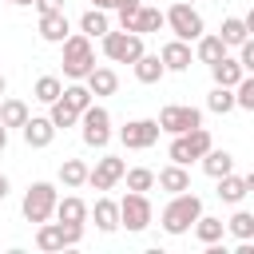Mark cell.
Masks as SVG:
<instances>
[{
    "mask_svg": "<svg viewBox=\"0 0 254 254\" xmlns=\"http://www.w3.org/2000/svg\"><path fill=\"white\" fill-rule=\"evenodd\" d=\"M198 214H202V198H198L194 190H179V194H171V202L163 206L159 226H163L171 238H179V234H190V226H194Z\"/></svg>",
    "mask_w": 254,
    "mask_h": 254,
    "instance_id": "cell-1",
    "label": "cell"
},
{
    "mask_svg": "<svg viewBox=\"0 0 254 254\" xmlns=\"http://www.w3.org/2000/svg\"><path fill=\"white\" fill-rule=\"evenodd\" d=\"M60 48H64V75H67V79H83V75L95 67V48H91V36L71 32Z\"/></svg>",
    "mask_w": 254,
    "mask_h": 254,
    "instance_id": "cell-2",
    "label": "cell"
},
{
    "mask_svg": "<svg viewBox=\"0 0 254 254\" xmlns=\"http://www.w3.org/2000/svg\"><path fill=\"white\" fill-rule=\"evenodd\" d=\"M210 147H214L210 131H206V127H190V131H183V135H171L167 159H171V163H183V167H190V163H194V159H202Z\"/></svg>",
    "mask_w": 254,
    "mask_h": 254,
    "instance_id": "cell-3",
    "label": "cell"
},
{
    "mask_svg": "<svg viewBox=\"0 0 254 254\" xmlns=\"http://www.w3.org/2000/svg\"><path fill=\"white\" fill-rule=\"evenodd\" d=\"M56 202H60V190L52 187V183H32L28 190H24V202H20V210H24V218L28 222H48V218H56Z\"/></svg>",
    "mask_w": 254,
    "mask_h": 254,
    "instance_id": "cell-4",
    "label": "cell"
},
{
    "mask_svg": "<svg viewBox=\"0 0 254 254\" xmlns=\"http://www.w3.org/2000/svg\"><path fill=\"white\" fill-rule=\"evenodd\" d=\"M163 16H167V28L175 32V40H187V44H190V40H198V36L206 32V24H202V16H198V8H194V4L175 0Z\"/></svg>",
    "mask_w": 254,
    "mask_h": 254,
    "instance_id": "cell-5",
    "label": "cell"
},
{
    "mask_svg": "<svg viewBox=\"0 0 254 254\" xmlns=\"http://www.w3.org/2000/svg\"><path fill=\"white\" fill-rule=\"evenodd\" d=\"M99 48H103V56L111 60V64H135L139 56H143V36L139 32H107V36H99Z\"/></svg>",
    "mask_w": 254,
    "mask_h": 254,
    "instance_id": "cell-6",
    "label": "cell"
},
{
    "mask_svg": "<svg viewBox=\"0 0 254 254\" xmlns=\"http://www.w3.org/2000/svg\"><path fill=\"white\" fill-rule=\"evenodd\" d=\"M79 135H83L87 147L103 151V147L111 143V115H107V107H99V103L83 107V111H79Z\"/></svg>",
    "mask_w": 254,
    "mask_h": 254,
    "instance_id": "cell-7",
    "label": "cell"
},
{
    "mask_svg": "<svg viewBox=\"0 0 254 254\" xmlns=\"http://www.w3.org/2000/svg\"><path fill=\"white\" fill-rule=\"evenodd\" d=\"M151 218H155V206H151V198H147L143 190H127V194L119 198V226H127L131 234L147 230Z\"/></svg>",
    "mask_w": 254,
    "mask_h": 254,
    "instance_id": "cell-8",
    "label": "cell"
},
{
    "mask_svg": "<svg viewBox=\"0 0 254 254\" xmlns=\"http://www.w3.org/2000/svg\"><path fill=\"white\" fill-rule=\"evenodd\" d=\"M159 135H163L159 119H131V123L119 127V143H123L127 151H147V147L159 143Z\"/></svg>",
    "mask_w": 254,
    "mask_h": 254,
    "instance_id": "cell-9",
    "label": "cell"
},
{
    "mask_svg": "<svg viewBox=\"0 0 254 254\" xmlns=\"http://www.w3.org/2000/svg\"><path fill=\"white\" fill-rule=\"evenodd\" d=\"M159 127H163L167 135H183V131H190V127H202V111L190 107V103H167V107L159 111Z\"/></svg>",
    "mask_w": 254,
    "mask_h": 254,
    "instance_id": "cell-10",
    "label": "cell"
},
{
    "mask_svg": "<svg viewBox=\"0 0 254 254\" xmlns=\"http://www.w3.org/2000/svg\"><path fill=\"white\" fill-rule=\"evenodd\" d=\"M123 171H127V163H123L119 155H103V159H95V167L87 171V187L111 190L115 183H123Z\"/></svg>",
    "mask_w": 254,
    "mask_h": 254,
    "instance_id": "cell-11",
    "label": "cell"
},
{
    "mask_svg": "<svg viewBox=\"0 0 254 254\" xmlns=\"http://www.w3.org/2000/svg\"><path fill=\"white\" fill-rule=\"evenodd\" d=\"M20 135H24V143L28 147H52V139H56V123L48 119V115H28V123L20 127Z\"/></svg>",
    "mask_w": 254,
    "mask_h": 254,
    "instance_id": "cell-12",
    "label": "cell"
},
{
    "mask_svg": "<svg viewBox=\"0 0 254 254\" xmlns=\"http://www.w3.org/2000/svg\"><path fill=\"white\" fill-rule=\"evenodd\" d=\"M71 36L67 12H40V40L44 44H64Z\"/></svg>",
    "mask_w": 254,
    "mask_h": 254,
    "instance_id": "cell-13",
    "label": "cell"
},
{
    "mask_svg": "<svg viewBox=\"0 0 254 254\" xmlns=\"http://www.w3.org/2000/svg\"><path fill=\"white\" fill-rule=\"evenodd\" d=\"M159 60H163V67H167V71H187V67L194 64V52H190V44H187V40H167V44H163V52H159Z\"/></svg>",
    "mask_w": 254,
    "mask_h": 254,
    "instance_id": "cell-14",
    "label": "cell"
},
{
    "mask_svg": "<svg viewBox=\"0 0 254 254\" xmlns=\"http://www.w3.org/2000/svg\"><path fill=\"white\" fill-rule=\"evenodd\" d=\"M87 218H95V230L115 234V230H119V202H115V198H107V194H99Z\"/></svg>",
    "mask_w": 254,
    "mask_h": 254,
    "instance_id": "cell-15",
    "label": "cell"
},
{
    "mask_svg": "<svg viewBox=\"0 0 254 254\" xmlns=\"http://www.w3.org/2000/svg\"><path fill=\"white\" fill-rule=\"evenodd\" d=\"M155 183H159V190L179 194V190H190V171H187L183 163H167V167L155 175Z\"/></svg>",
    "mask_w": 254,
    "mask_h": 254,
    "instance_id": "cell-16",
    "label": "cell"
},
{
    "mask_svg": "<svg viewBox=\"0 0 254 254\" xmlns=\"http://www.w3.org/2000/svg\"><path fill=\"white\" fill-rule=\"evenodd\" d=\"M83 83L91 87V95H95V99H103V95H115V91H119V75H115V67H91V71L83 75Z\"/></svg>",
    "mask_w": 254,
    "mask_h": 254,
    "instance_id": "cell-17",
    "label": "cell"
},
{
    "mask_svg": "<svg viewBox=\"0 0 254 254\" xmlns=\"http://www.w3.org/2000/svg\"><path fill=\"white\" fill-rule=\"evenodd\" d=\"M222 56H226V44H222V36H218V32H202V36L194 40V60H198V64H206V67H210V64H214V60H222Z\"/></svg>",
    "mask_w": 254,
    "mask_h": 254,
    "instance_id": "cell-18",
    "label": "cell"
},
{
    "mask_svg": "<svg viewBox=\"0 0 254 254\" xmlns=\"http://www.w3.org/2000/svg\"><path fill=\"white\" fill-rule=\"evenodd\" d=\"M210 75H214V83L234 87V83L246 75V67L238 64V56H222V60H214V64H210Z\"/></svg>",
    "mask_w": 254,
    "mask_h": 254,
    "instance_id": "cell-19",
    "label": "cell"
},
{
    "mask_svg": "<svg viewBox=\"0 0 254 254\" xmlns=\"http://www.w3.org/2000/svg\"><path fill=\"white\" fill-rule=\"evenodd\" d=\"M190 230H194V238H198L202 246H210V242H222V234H226V222L202 210V214L194 218V226H190Z\"/></svg>",
    "mask_w": 254,
    "mask_h": 254,
    "instance_id": "cell-20",
    "label": "cell"
},
{
    "mask_svg": "<svg viewBox=\"0 0 254 254\" xmlns=\"http://www.w3.org/2000/svg\"><path fill=\"white\" fill-rule=\"evenodd\" d=\"M67 242H64V226L60 222H40L36 226V250H44V254H56V250H64Z\"/></svg>",
    "mask_w": 254,
    "mask_h": 254,
    "instance_id": "cell-21",
    "label": "cell"
},
{
    "mask_svg": "<svg viewBox=\"0 0 254 254\" xmlns=\"http://www.w3.org/2000/svg\"><path fill=\"white\" fill-rule=\"evenodd\" d=\"M198 163H202V171H206L210 179H222V175H230V171H234V155H230V151H222V147H210Z\"/></svg>",
    "mask_w": 254,
    "mask_h": 254,
    "instance_id": "cell-22",
    "label": "cell"
},
{
    "mask_svg": "<svg viewBox=\"0 0 254 254\" xmlns=\"http://www.w3.org/2000/svg\"><path fill=\"white\" fill-rule=\"evenodd\" d=\"M87 214H91V206H87L79 194H64V198L56 202V218H60V222H87Z\"/></svg>",
    "mask_w": 254,
    "mask_h": 254,
    "instance_id": "cell-23",
    "label": "cell"
},
{
    "mask_svg": "<svg viewBox=\"0 0 254 254\" xmlns=\"http://www.w3.org/2000/svg\"><path fill=\"white\" fill-rule=\"evenodd\" d=\"M131 71H135V79H139V83H159V79L167 75L163 60H159V56H147V52H143V56L131 64Z\"/></svg>",
    "mask_w": 254,
    "mask_h": 254,
    "instance_id": "cell-24",
    "label": "cell"
},
{
    "mask_svg": "<svg viewBox=\"0 0 254 254\" xmlns=\"http://www.w3.org/2000/svg\"><path fill=\"white\" fill-rule=\"evenodd\" d=\"M87 163L83 159H64L60 163V183L67 187V190H79V187H87Z\"/></svg>",
    "mask_w": 254,
    "mask_h": 254,
    "instance_id": "cell-25",
    "label": "cell"
},
{
    "mask_svg": "<svg viewBox=\"0 0 254 254\" xmlns=\"http://www.w3.org/2000/svg\"><path fill=\"white\" fill-rule=\"evenodd\" d=\"M79 32H83V36H91V40L107 36V32H111V20H107V12H103V8H87V12L79 16Z\"/></svg>",
    "mask_w": 254,
    "mask_h": 254,
    "instance_id": "cell-26",
    "label": "cell"
},
{
    "mask_svg": "<svg viewBox=\"0 0 254 254\" xmlns=\"http://www.w3.org/2000/svg\"><path fill=\"white\" fill-rule=\"evenodd\" d=\"M60 95H64V79H60V75H40L36 87H32V99H36V103H48V107H52Z\"/></svg>",
    "mask_w": 254,
    "mask_h": 254,
    "instance_id": "cell-27",
    "label": "cell"
},
{
    "mask_svg": "<svg viewBox=\"0 0 254 254\" xmlns=\"http://www.w3.org/2000/svg\"><path fill=\"white\" fill-rule=\"evenodd\" d=\"M214 194H218L222 202H230V206H238V202L246 198V179H238V175L230 171V175H222V179H218V190H214Z\"/></svg>",
    "mask_w": 254,
    "mask_h": 254,
    "instance_id": "cell-28",
    "label": "cell"
},
{
    "mask_svg": "<svg viewBox=\"0 0 254 254\" xmlns=\"http://www.w3.org/2000/svg\"><path fill=\"white\" fill-rule=\"evenodd\" d=\"M67 107H75V111H83V107H91L95 103V95H91V87L83 83V79H71L67 87H64V95H60Z\"/></svg>",
    "mask_w": 254,
    "mask_h": 254,
    "instance_id": "cell-29",
    "label": "cell"
},
{
    "mask_svg": "<svg viewBox=\"0 0 254 254\" xmlns=\"http://www.w3.org/2000/svg\"><path fill=\"white\" fill-rule=\"evenodd\" d=\"M28 115H32V111H28L24 99H0V123H4V127H24Z\"/></svg>",
    "mask_w": 254,
    "mask_h": 254,
    "instance_id": "cell-30",
    "label": "cell"
},
{
    "mask_svg": "<svg viewBox=\"0 0 254 254\" xmlns=\"http://www.w3.org/2000/svg\"><path fill=\"white\" fill-rule=\"evenodd\" d=\"M226 230L238 238V242H250L254 238V210H234L226 218Z\"/></svg>",
    "mask_w": 254,
    "mask_h": 254,
    "instance_id": "cell-31",
    "label": "cell"
},
{
    "mask_svg": "<svg viewBox=\"0 0 254 254\" xmlns=\"http://www.w3.org/2000/svg\"><path fill=\"white\" fill-rule=\"evenodd\" d=\"M206 107L214 111V115H226V111H234L238 103H234V87H222V83H214L210 87V95H206Z\"/></svg>",
    "mask_w": 254,
    "mask_h": 254,
    "instance_id": "cell-32",
    "label": "cell"
},
{
    "mask_svg": "<svg viewBox=\"0 0 254 254\" xmlns=\"http://www.w3.org/2000/svg\"><path fill=\"white\" fill-rule=\"evenodd\" d=\"M159 28H167V16L159 12V8H139V20H135V32L139 36H151V32H159Z\"/></svg>",
    "mask_w": 254,
    "mask_h": 254,
    "instance_id": "cell-33",
    "label": "cell"
},
{
    "mask_svg": "<svg viewBox=\"0 0 254 254\" xmlns=\"http://www.w3.org/2000/svg\"><path fill=\"white\" fill-rule=\"evenodd\" d=\"M218 36H222V44H226V48H238L250 32H246L242 16H226V20H222V28H218Z\"/></svg>",
    "mask_w": 254,
    "mask_h": 254,
    "instance_id": "cell-34",
    "label": "cell"
},
{
    "mask_svg": "<svg viewBox=\"0 0 254 254\" xmlns=\"http://www.w3.org/2000/svg\"><path fill=\"white\" fill-rule=\"evenodd\" d=\"M123 183H127V190H143V194H147V190L155 187V171H151V167H127V171H123Z\"/></svg>",
    "mask_w": 254,
    "mask_h": 254,
    "instance_id": "cell-35",
    "label": "cell"
},
{
    "mask_svg": "<svg viewBox=\"0 0 254 254\" xmlns=\"http://www.w3.org/2000/svg\"><path fill=\"white\" fill-rule=\"evenodd\" d=\"M48 119L56 123V131H67V127H75V123H79V111H75V107H67L64 99H56V103H52V111H48Z\"/></svg>",
    "mask_w": 254,
    "mask_h": 254,
    "instance_id": "cell-36",
    "label": "cell"
},
{
    "mask_svg": "<svg viewBox=\"0 0 254 254\" xmlns=\"http://www.w3.org/2000/svg\"><path fill=\"white\" fill-rule=\"evenodd\" d=\"M139 8H143V0H115V16H119V28L123 32H135Z\"/></svg>",
    "mask_w": 254,
    "mask_h": 254,
    "instance_id": "cell-37",
    "label": "cell"
},
{
    "mask_svg": "<svg viewBox=\"0 0 254 254\" xmlns=\"http://www.w3.org/2000/svg\"><path fill=\"white\" fill-rule=\"evenodd\" d=\"M234 103H238L242 111H254V75H242V79L234 83Z\"/></svg>",
    "mask_w": 254,
    "mask_h": 254,
    "instance_id": "cell-38",
    "label": "cell"
},
{
    "mask_svg": "<svg viewBox=\"0 0 254 254\" xmlns=\"http://www.w3.org/2000/svg\"><path fill=\"white\" fill-rule=\"evenodd\" d=\"M238 64L246 67V75H254V36H246L238 44Z\"/></svg>",
    "mask_w": 254,
    "mask_h": 254,
    "instance_id": "cell-39",
    "label": "cell"
},
{
    "mask_svg": "<svg viewBox=\"0 0 254 254\" xmlns=\"http://www.w3.org/2000/svg\"><path fill=\"white\" fill-rule=\"evenodd\" d=\"M56 222H60V218H56ZM60 226H64V242H67V246H75V242L83 238V222H60Z\"/></svg>",
    "mask_w": 254,
    "mask_h": 254,
    "instance_id": "cell-40",
    "label": "cell"
},
{
    "mask_svg": "<svg viewBox=\"0 0 254 254\" xmlns=\"http://www.w3.org/2000/svg\"><path fill=\"white\" fill-rule=\"evenodd\" d=\"M36 12H64V0H36Z\"/></svg>",
    "mask_w": 254,
    "mask_h": 254,
    "instance_id": "cell-41",
    "label": "cell"
},
{
    "mask_svg": "<svg viewBox=\"0 0 254 254\" xmlns=\"http://www.w3.org/2000/svg\"><path fill=\"white\" fill-rule=\"evenodd\" d=\"M8 190H12V183H8V175H0V202L8 198Z\"/></svg>",
    "mask_w": 254,
    "mask_h": 254,
    "instance_id": "cell-42",
    "label": "cell"
},
{
    "mask_svg": "<svg viewBox=\"0 0 254 254\" xmlns=\"http://www.w3.org/2000/svg\"><path fill=\"white\" fill-rule=\"evenodd\" d=\"M242 24H246V32H250V36H254V8H250V12H246V16H242Z\"/></svg>",
    "mask_w": 254,
    "mask_h": 254,
    "instance_id": "cell-43",
    "label": "cell"
},
{
    "mask_svg": "<svg viewBox=\"0 0 254 254\" xmlns=\"http://www.w3.org/2000/svg\"><path fill=\"white\" fill-rule=\"evenodd\" d=\"M91 8H103L107 12V8H115V0H91Z\"/></svg>",
    "mask_w": 254,
    "mask_h": 254,
    "instance_id": "cell-44",
    "label": "cell"
},
{
    "mask_svg": "<svg viewBox=\"0 0 254 254\" xmlns=\"http://www.w3.org/2000/svg\"><path fill=\"white\" fill-rule=\"evenodd\" d=\"M4 147H8V127L0 123V151H4Z\"/></svg>",
    "mask_w": 254,
    "mask_h": 254,
    "instance_id": "cell-45",
    "label": "cell"
},
{
    "mask_svg": "<svg viewBox=\"0 0 254 254\" xmlns=\"http://www.w3.org/2000/svg\"><path fill=\"white\" fill-rule=\"evenodd\" d=\"M246 194H254V171L246 175Z\"/></svg>",
    "mask_w": 254,
    "mask_h": 254,
    "instance_id": "cell-46",
    "label": "cell"
},
{
    "mask_svg": "<svg viewBox=\"0 0 254 254\" xmlns=\"http://www.w3.org/2000/svg\"><path fill=\"white\" fill-rule=\"evenodd\" d=\"M8 4H16V8H28V4H36V0H8Z\"/></svg>",
    "mask_w": 254,
    "mask_h": 254,
    "instance_id": "cell-47",
    "label": "cell"
},
{
    "mask_svg": "<svg viewBox=\"0 0 254 254\" xmlns=\"http://www.w3.org/2000/svg\"><path fill=\"white\" fill-rule=\"evenodd\" d=\"M4 91H8V79H4V75H0V95H4Z\"/></svg>",
    "mask_w": 254,
    "mask_h": 254,
    "instance_id": "cell-48",
    "label": "cell"
},
{
    "mask_svg": "<svg viewBox=\"0 0 254 254\" xmlns=\"http://www.w3.org/2000/svg\"><path fill=\"white\" fill-rule=\"evenodd\" d=\"M183 4H198V0H183Z\"/></svg>",
    "mask_w": 254,
    "mask_h": 254,
    "instance_id": "cell-49",
    "label": "cell"
}]
</instances>
